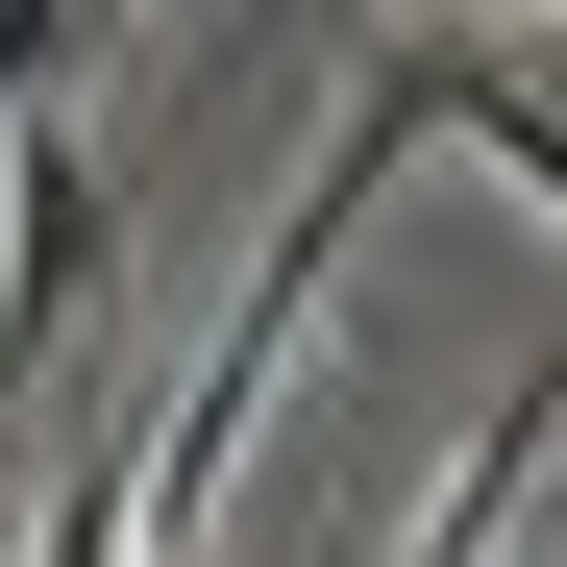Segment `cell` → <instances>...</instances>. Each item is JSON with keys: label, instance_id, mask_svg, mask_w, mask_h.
I'll return each mask as SVG.
<instances>
[{"label": "cell", "instance_id": "cell-3", "mask_svg": "<svg viewBox=\"0 0 567 567\" xmlns=\"http://www.w3.org/2000/svg\"><path fill=\"white\" fill-rule=\"evenodd\" d=\"M543 468H567V346H518L494 395H468V468H444V494H420V543H395V567H494V543H518V494H543Z\"/></svg>", "mask_w": 567, "mask_h": 567}, {"label": "cell", "instance_id": "cell-1", "mask_svg": "<svg viewBox=\"0 0 567 567\" xmlns=\"http://www.w3.org/2000/svg\"><path fill=\"white\" fill-rule=\"evenodd\" d=\"M395 148H420V74H395V25H370V50H346V148L271 198V271L223 297V346L148 395V567H198V543H223V468L271 444V370L321 346V297H346V223L395 198Z\"/></svg>", "mask_w": 567, "mask_h": 567}, {"label": "cell", "instance_id": "cell-4", "mask_svg": "<svg viewBox=\"0 0 567 567\" xmlns=\"http://www.w3.org/2000/svg\"><path fill=\"white\" fill-rule=\"evenodd\" d=\"M395 74H420V124H468V148H494L518 198L567 223V124H543V74H518V50H468V25H395Z\"/></svg>", "mask_w": 567, "mask_h": 567}, {"label": "cell", "instance_id": "cell-2", "mask_svg": "<svg viewBox=\"0 0 567 567\" xmlns=\"http://www.w3.org/2000/svg\"><path fill=\"white\" fill-rule=\"evenodd\" d=\"M100 148H74V100H25V124H0V420H25V370L74 346V321H100Z\"/></svg>", "mask_w": 567, "mask_h": 567}, {"label": "cell", "instance_id": "cell-5", "mask_svg": "<svg viewBox=\"0 0 567 567\" xmlns=\"http://www.w3.org/2000/svg\"><path fill=\"white\" fill-rule=\"evenodd\" d=\"M25 567H148V444H74L50 518H25Z\"/></svg>", "mask_w": 567, "mask_h": 567}]
</instances>
